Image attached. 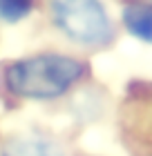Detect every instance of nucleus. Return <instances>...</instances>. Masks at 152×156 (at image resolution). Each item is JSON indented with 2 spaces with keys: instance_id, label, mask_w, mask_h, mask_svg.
Here are the masks:
<instances>
[{
  "instance_id": "f257e3e1",
  "label": "nucleus",
  "mask_w": 152,
  "mask_h": 156,
  "mask_svg": "<svg viewBox=\"0 0 152 156\" xmlns=\"http://www.w3.org/2000/svg\"><path fill=\"white\" fill-rule=\"evenodd\" d=\"M83 72L85 67L69 56L43 54L9 65L5 72V80L11 94L47 101L65 94L83 76Z\"/></svg>"
},
{
  "instance_id": "39448f33",
  "label": "nucleus",
  "mask_w": 152,
  "mask_h": 156,
  "mask_svg": "<svg viewBox=\"0 0 152 156\" xmlns=\"http://www.w3.org/2000/svg\"><path fill=\"white\" fill-rule=\"evenodd\" d=\"M32 11V0H0V16L5 20H20Z\"/></svg>"
},
{
  "instance_id": "20e7f679",
  "label": "nucleus",
  "mask_w": 152,
  "mask_h": 156,
  "mask_svg": "<svg viewBox=\"0 0 152 156\" xmlns=\"http://www.w3.org/2000/svg\"><path fill=\"white\" fill-rule=\"evenodd\" d=\"M2 156H54V150L40 138H18L7 147Z\"/></svg>"
},
{
  "instance_id": "7ed1b4c3",
  "label": "nucleus",
  "mask_w": 152,
  "mask_h": 156,
  "mask_svg": "<svg viewBox=\"0 0 152 156\" xmlns=\"http://www.w3.org/2000/svg\"><path fill=\"white\" fill-rule=\"evenodd\" d=\"M125 29L139 40L152 42V7L150 5H132L123 11Z\"/></svg>"
},
{
  "instance_id": "f03ea898",
  "label": "nucleus",
  "mask_w": 152,
  "mask_h": 156,
  "mask_svg": "<svg viewBox=\"0 0 152 156\" xmlns=\"http://www.w3.org/2000/svg\"><path fill=\"white\" fill-rule=\"evenodd\" d=\"M52 16L67 38L81 45H105L112 38V23L98 0H54Z\"/></svg>"
}]
</instances>
